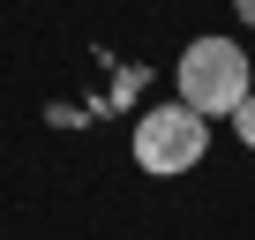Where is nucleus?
Wrapping results in <instances>:
<instances>
[{
    "label": "nucleus",
    "instance_id": "obj_2",
    "mask_svg": "<svg viewBox=\"0 0 255 240\" xmlns=\"http://www.w3.org/2000/svg\"><path fill=\"white\" fill-rule=\"evenodd\" d=\"M210 158V120L195 113V105H150L143 120H135V165L150 173V180H173V173H195Z\"/></svg>",
    "mask_w": 255,
    "mask_h": 240
},
{
    "label": "nucleus",
    "instance_id": "obj_3",
    "mask_svg": "<svg viewBox=\"0 0 255 240\" xmlns=\"http://www.w3.org/2000/svg\"><path fill=\"white\" fill-rule=\"evenodd\" d=\"M225 120H233V135H240V143H248V150H255V90H248V98H240V105H233V113H225Z\"/></svg>",
    "mask_w": 255,
    "mask_h": 240
},
{
    "label": "nucleus",
    "instance_id": "obj_1",
    "mask_svg": "<svg viewBox=\"0 0 255 240\" xmlns=\"http://www.w3.org/2000/svg\"><path fill=\"white\" fill-rule=\"evenodd\" d=\"M173 83H180V105H195L203 120H225L248 90H255V75H248V53L233 45V38H188V53H180V68H173Z\"/></svg>",
    "mask_w": 255,
    "mask_h": 240
},
{
    "label": "nucleus",
    "instance_id": "obj_4",
    "mask_svg": "<svg viewBox=\"0 0 255 240\" xmlns=\"http://www.w3.org/2000/svg\"><path fill=\"white\" fill-rule=\"evenodd\" d=\"M233 15H240V23H248V30H255V0H233Z\"/></svg>",
    "mask_w": 255,
    "mask_h": 240
}]
</instances>
